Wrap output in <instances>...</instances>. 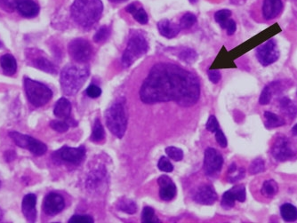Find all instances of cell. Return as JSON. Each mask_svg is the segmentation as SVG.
Returning a JSON list of instances; mask_svg holds the SVG:
<instances>
[{
    "instance_id": "6da1fadb",
    "label": "cell",
    "mask_w": 297,
    "mask_h": 223,
    "mask_svg": "<svg viewBox=\"0 0 297 223\" xmlns=\"http://www.w3.org/2000/svg\"><path fill=\"white\" fill-rule=\"evenodd\" d=\"M139 94L146 104L174 102L182 107H191L200 99L201 85L189 70L175 64L161 63L152 67Z\"/></svg>"
},
{
    "instance_id": "7a4b0ae2",
    "label": "cell",
    "mask_w": 297,
    "mask_h": 223,
    "mask_svg": "<svg viewBox=\"0 0 297 223\" xmlns=\"http://www.w3.org/2000/svg\"><path fill=\"white\" fill-rule=\"evenodd\" d=\"M104 11L101 0H75L70 13L73 20L84 29H89L100 20Z\"/></svg>"
},
{
    "instance_id": "3957f363",
    "label": "cell",
    "mask_w": 297,
    "mask_h": 223,
    "mask_svg": "<svg viewBox=\"0 0 297 223\" xmlns=\"http://www.w3.org/2000/svg\"><path fill=\"white\" fill-rule=\"evenodd\" d=\"M89 77V70L81 65H67L61 73L62 91L68 96H73L81 90Z\"/></svg>"
},
{
    "instance_id": "277c9868",
    "label": "cell",
    "mask_w": 297,
    "mask_h": 223,
    "mask_svg": "<svg viewBox=\"0 0 297 223\" xmlns=\"http://www.w3.org/2000/svg\"><path fill=\"white\" fill-rule=\"evenodd\" d=\"M105 121L109 130L115 136L121 139L125 135L127 131V118L124 102L116 100L108 108L105 112Z\"/></svg>"
},
{
    "instance_id": "5b68a950",
    "label": "cell",
    "mask_w": 297,
    "mask_h": 223,
    "mask_svg": "<svg viewBox=\"0 0 297 223\" xmlns=\"http://www.w3.org/2000/svg\"><path fill=\"white\" fill-rule=\"evenodd\" d=\"M149 50V44L143 32L135 30L131 33L127 48L122 55V64L125 68L129 67L139 58L144 56Z\"/></svg>"
},
{
    "instance_id": "8992f818",
    "label": "cell",
    "mask_w": 297,
    "mask_h": 223,
    "mask_svg": "<svg viewBox=\"0 0 297 223\" xmlns=\"http://www.w3.org/2000/svg\"><path fill=\"white\" fill-rule=\"evenodd\" d=\"M24 88L28 100L35 107H43L52 99L53 92L46 85L30 79H24Z\"/></svg>"
},
{
    "instance_id": "52a82bcc",
    "label": "cell",
    "mask_w": 297,
    "mask_h": 223,
    "mask_svg": "<svg viewBox=\"0 0 297 223\" xmlns=\"http://www.w3.org/2000/svg\"><path fill=\"white\" fill-rule=\"evenodd\" d=\"M9 135L17 146L30 150L35 156H42L47 152V145L41 140L34 139L33 137L18 133L15 131L9 133Z\"/></svg>"
},
{
    "instance_id": "ba28073f",
    "label": "cell",
    "mask_w": 297,
    "mask_h": 223,
    "mask_svg": "<svg viewBox=\"0 0 297 223\" xmlns=\"http://www.w3.org/2000/svg\"><path fill=\"white\" fill-rule=\"evenodd\" d=\"M68 50L70 57L78 64L87 63L93 55V47L89 41L84 38L72 40L68 46Z\"/></svg>"
},
{
    "instance_id": "9c48e42d",
    "label": "cell",
    "mask_w": 297,
    "mask_h": 223,
    "mask_svg": "<svg viewBox=\"0 0 297 223\" xmlns=\"http://www.w3.org/2000/svg\"><path fill=\"white\" fill-rule=\"evenodd\" d=\"M257 60L263 66L266 67L276 63L280 58V50L274 39H270L257 47L255 50Z\"/></svg>"
},
{
    "instance_id": "30bf717a",
    "label": "cell",
    "mask_w": 297,
    "mask_h": 223,
    "mask_svg": "<svg viewBox=\"0 0 297 223\" xmlns=\"http://www.w3.org/2000/svg\"><path fill=\"white\" fill-rule=\"evenodd\" d=\"M272 157L279 162H285L295 156V151L291 146V143L287 137L279 135L276 137L270 149Z\"/></svg>"
},
{
    "instance_id": "8fae6325",
    "label": "cell",
    "mask_w": 297,
    "mask_h": 223,
    "mask_svg": "<svg viewBox=\"0 0 297 223\" xmlns=\"http://www.w3.org/2000/svg\"><path fill=\"white\" fill-rule=\"evenodd\" d=\"M224 165L222 154L213 148H207L204 157V171L208 176H214L220 173Z\"/></svg>"
},
{
    "instance_id": "7c38bea8",
    "label": "cell",
    "mask_w": 297,
    "mask_h": 223,
    "mask_svg": "<svg viewBox=\"0 0 297 223\" xmlns=\"http://www.w3.org/2000/svg\"><path fill=\"white\" fill-rule=\"evenodd\" d=\"M246 188L244 185H237L231 188L223 195L221 205L224 209H230L235 206V201L243 203L246 201Z\"/></svg>"
},
{
    "instance_id": "4fadbf2b",
    "label": "cell",
    "mask_w": 297,
    "mask_h": 223,
    "mask_svg": "<svg viewBox=\"0 0 297 223\" xmlns=\"http://www.w3.org/2000/svg\"><path fill=\"white\" fill-rule=\"evenodd\" d=\"M261 3V14L264 21L274 20L283 12L282 0H262Z\"/></svg>"
},
{
    "instance_id": "5bb4252c",
    "label": "cell",
    "mask_w": 297,
    "mask_h": 223,
    "mask_svg": "<svg viewBox=\"0 0 297 223\" xmlns=\"http://www.w3.org/2000/svg\"><path fill=\"white\" fill-rule=\"evenodd\" d=\"M65 207V202L64 197L59 194L52 193L47 194L43 203V210L46 214L49 216H54L58 213H60L64 210Z\"/></svg>"
},
{
    "instance_id": "9a60e30c",
    "label": "cell",
    "mask_w": 297,
    "mask_h": 223,
    "mask_svg": "<svg viewBox=\"0 0 297 223\" xmlns=\"http://www.w3.org/2000/svg\"><path fill=\"white\" fill-rule=\"evenodd\" d=\"M217 194L210 185H202L197 189L194 195L195 202L204 206H211L216 202Z\"/></svg>"
},
{
    "instance_id": "2e32d148",
    "label": "cell",
    "mask_w": 297,
    "mask_h": 223,
    "mask_svg": "<svg viewBox=\"0 0 297 223\" xmlns=\"http://www.w3.org/2000/svg\"><path fill=\"white\" fill-rule=\"evenodd\" d=\"M61 159L70 164H80L86 156V148L84 146L78 148L64 147L59 151Z\"/></svg>"
},
{
    "instance_id": "e0dca14e",
    "label": "cell",
    "mask_w": 297,
    "mask_h": 223,
    "mask_svg": "<svg viewBox=\"0 0 297 223\" xmlns=\"http://www.w3.org/2000/svg\"><path fill=\"white\" fill-rule=\"evenodd\" d=\"M157 184L160 185V197L164 201H170L176 196V186L167 175H161Z\"/></svg>"
},
{
    "instance_id": "ac0fdd59",
    "label": "cell",
    "mask_w": 297,
    "mask_h": 223,
    "mask_svg": "<svg viewBox=\"0 0 297 223\" xmlns=\"http://www.w3.org/2000/svg\"><path fill=\"white\" fill-rule=\"evenodd\" d=\"M36 205H37L36 195L28 194L24 197L23 204H22V209H23V213L26 220L30 222H34L37 218Z\"/></svg>"
},
{
    "instance_id": "d6986e66",
    "label": "cell",
    "mask_w": 297,
    "mask_h": 223,
    "mask_svg": "<svg viewBox=\"0 0 297 223\" xmlns=\"http://www.w3.org/2000/svg\"><path fill=\"white\" fill-rule=\"evenodd\" d=\"M16 8L19 13L26 18H32L39 13L38 5L32 0H19Z\"/></svg>"
},
{
    "instance_id": "ffe728a7",
    "label": "cell",
    "mask_w": 297,
    "mask_h": 223,
    "mask_svg": "<svg viewBox=\"0 0 297 223\" xmlns=\"http://www.w3.org/2000/svg\"><path fill=\"white\" fill-rule=\"evenodd\" d=\"M157 29H159L160 33L167 38H174V37H176L180 32V30H182L180 25H177V24H174L167 19L159 22Z\"/></svg>"
},
{
    "instance_id": "44dd1931",
    "label": "cell",
    "mask_w": 297,
    "mask_h": 223,
    "mask_svg": "<svg viewBox=\"0 0 297 223\" xmlns=\"http://www.w3.org/2000/svg\"><path fill=\"white\" fill-rule=\"evenodd\" d=\"M70 113H71V104L70 100L66 98H61L58 100L54 109V114L55 117L61 119H70Z\"/></svg>"
},
{
    "instance_id": "7402d4cb",
    "label": "cell",
    "mask_w": 297,
    "mask_h": 223,
    "mask_svg": "<svg viewBox=\"0 0 297 223\" xmlns=\"http://www.w3.org/2000/svg\"><path fill=\"white\" fill-rule=\"evenodd\" d=\"M0 65L3 70L4 73L7 76H12L16 72L17 63L14 57L11 54H4L0 58Z\"/></svg>"
},
{
    "instance_id": "603a6c76",
    "label": "cell",
    "mask_w": 297,
    "mask_h": 223,
    "mask_svg": "<svg viewBox=\"0 0 297 223\" xmlns=\"http://www.w3.org/2000/svg\"><path fill=\"white\" fill-rule=\"evenodd\" d=\"M126 11L127 13H131L133 17L134 18V20H136L139 24H147L148 21H149V17H148V14L144 8L142 7H137V5L135 3L130 4L128 5L127 7H126Z\"/></svg>"
},
{
    "instance_id": "cb8c5ba5",
    "label": "cell",
    "mask_w": 297,
    "mask_h": 223,
    "mask_svg": "<svg viewBox=\"0 0 297 223\" xmlns=\"http://www.w3.org/2000/svg\"><path fill=\"white\" fill-rule=\"evenodd\" d=\"M280 88H281V86L277 81L269 84L268 86L264 87V90L262 91V93H261L259 104L261 105H267V104H270L271 98H272V94L276 93Z\"/></svg>"
},
{
    "instance_id": "d4e9b609",
    "label": "cell",
    "mask_w": 297,
    "mask_h": 223,
    "mask_svg": "<svg viewBox=\"0 0 297 223\" xmlns=\"http://www.w3.org/2000/svg\"><path fill=\"white\" fill-rule=\"evenodd\" d=\"M280 108L281 112L286 115L289 118H294L297 115V107L292 100L287 98L283 97L280 100Z\"/></svg>"
},
{
    "instance_id": "484cf974",
    "label": "cell",
    "mask_w": 297,
    "mask_h": 223,
    "mask_svg": "<svg viewBox=\"0 0 297 223\" xmlns=\"http://www.w3.org/2000/svg\"><path fill=\"white\" fill-rule=\"evenodd\" d=\"M281 215L285 221L294 222L297 220V208L292 204H284L281 207Z\"/></svg>"
},
{
    "instance_id": "4316f807",
    "label": "cell",
    "mask_w": 297,
    "mask_h": 223,
    "mask_svg": "<svg viewBox=\"0 0 297 223\" xmlns=\"http://www.w3.org/2000/svg\"><path fill=\"white\" fill-rule=\"evenodd\" d=\"M116 207H117V210L128 213V214H134L137 212V206L135 202L127 197H122L118 200Z\"/></svg>"
},
{
    "instance_id": "83f0119b",
    "label": "cell",
    "mask_w": 297,
    "mask_h": 223,
    "mask_svg": "<svg viewBox=\"0 0 297 223\" xmlns=\"http://www.w3.org/2000/svg\"><path fill=\"white\" fill-rule=\"evenodd\" d=\"M264 119H265V127L268 129L282 127L285 125V120L283 118L270 111L264 112Z\"/></svg>"
},
{
    "instance_id": "f1b7e54d",
    "label": "cell",
    "mask_w": 297,
    "mask_h": 223,
    "mask_svg": "<svg viewBox=\"0 0 297 223\" xmlns=\"http://www.w3.org/2000/svg\"><path fill=\"white\" fill-rule=\"evenodd\" d=\"M278 191H279V185L274 180H265L261 189L262 195L268 198H272L275 197Z\"/></svg>"
},
{
    "instance_id": "f546056e",
    "label": "cell",
    "mask_w": 297,
    "mask_h": 223,
    "mask_svg": "<svg viewBox=\"0 0 297 223\" xmlns=\"http://www.w3.org/2000/svg\"><path fill=\"white\" fill-rule=\"evenodd\" d=\"M246 174V171L243 167L237 168L236 164H231L229 168V175L227 180L230 184H234L237 180H242Z\"/></svg>"
},
{
    "instance_id": "4dcf8cb0",
    "label": "cell",
    "mask_w": 297,
    "mask_h": 223,
    "mask_svg": "<svg viewBox=\"0 0 297 223\" xmlns=\"http://www.w3.org/2000/svg\"><path fill=\"white\" fill-rule=\"evenodd\" d=\"M104 136H105V133H104V127L101 124L100 119L96 118L94 121V127H93L91 140H93L94 143H100L104 140Z\"/></svg>"
},
{
    "instance_id": "1f68e13d",
    "label": "cell",
    "mask_w": 297,
    "mask_h": 223,
    "mask_svg": "<svg viewBox=\"0 0 297 223\" xmlns=\"http://www.w3.org/2000/svg\"><path fill=\"white\" fill-rule=\"evenodd\" d=\"M178 57H179L180 60H183L184 63H186L188 64H192L197 60L199 55L196 53V51H194L193 49L184 48L179 53Z\"/></svg>"
},
{
    "instance_id": "d6a6232c",
    "label": "cell",
    "mask_w": 297,
    "mask_h": 223,
    "mask_svg": "<svg viewBox=\"0 0 297 223\" xmlns=\"http://www.w3.org/2000/svg\"><path fill=\"white\" fill-rule=\"evenodd\" d=\"M36 65L39 70H43L45 72L50 74L57 73V69L50 60H47L44 57H41L36 60Z\"/></svg>"
},
{
    "instance_id": "836d02e7",
    "label": "cell",
    "mask_w": 297,
    "mask_h": 223,
    "mask_svg": "<svg viewBox=\"0 0 297 223\" xmlns=\"http://www.w3.org/2000/svg\"><path fill=\"white\" fill-rule=\"evenodd\" d=\"M231 16V12L228 9H223V10L218 11L214 14V19L216 21L217 24L220 25L222 29L225 30V27L228 22L230 20Z\"/></svg>"
},
{
    "instance_id": "e575fe53",
    "label": "cell",
    "mask_w": 297,
    "mask_h": 223,
    "mask_svg": "<svg viewBox=\"0 0 297 223\" xmlns=\"http://www.w3.org/2000/svg\"><path fill=\"white\" fill-rule=\"evenodd\" d=\"M197 22V17L195 16V14L191 13H185L181 18L180 25L181 29H190L193 26L194 24H196Z\"/></svg>"
},
{
    "instance_id": "d590c367",
    "label": "cell",
    "mask_w": 297,
    "mask_h": 223,
    "mask_svg": "<svg viewBox=\"0 0 297 223\" xmlns=\"http://www.w3.org/2000/svg\"><path fill=\"white\" fill-rule=\"evenodd\" d=\"M142 221L143 222H160L157 217L155 216V211L152 207H145L142 213Z\"/></svg>"
},
{
    "instance_id": "8d00e7d4",
    "label": "cell",
    "mask_w": 297,
    "mask_h": 223,
    "mask_svg": "<svg viewBox=\"0 0 297 223\" xmlns=\"http://www.w3.org/2000/svg\"><path fill=\"white\" fill-rule=\"evenodd\" d=\"M104 175H105V172H101L100 170L94 171L87 180V186L91 189L92 188L94 189V187H96L104 179Z\"/></svg>"
},
{
    "instance_id": "74e56055",
    "label": "cell",
    "mask_w": 297,
    "mask_h": 223,
    "mask_svg": "<svg viewBox=\"0 0 297 223\" xmlns=\"http://www.w3.org/2000/svg\"><path fill=\"white\" fill-rule=\"evenodd\" d=\"M110 30L108 26H102L99 30H97L96 33L94 34V41L95 43L104 42L110 37Z\"/></svg>"
},
{
    "instance_id": "f35d334b",
    "label": "cell",
    "mask_w": 297,
    "mask_h": 223,
    "mask_svg": "<svg viewBox=\"0 0 297 223\" xmlns=\"http://www.w3.org/2000/svg\"><path fill=\"white\" fill-rule=\"evenodd\" d=\"M166 153L171 159L174 161H181L184 158V151L177 147H167L166 149Z\"/></svg>"
},
{
    "instance_id": "ab89813d",
    "label": "cell",
    "mask_w": 297,
    "mask_h": 223,
    "mask_svg": "<svg viewBox=\"0 0 297 223\" xmlns=\"http://www.w3.org/2000/svg\"><path fill=\"white\" fill-rule=\"evenodd\" d=\"M249 173L251 174H257V173H263L265 171V165H264V160L262 158H256L251 163L249 167Z\"/></svg>"
},
{
    "instance_id": "60d3db41",
    "label": "cell",
    "mask_w": 297,
    "mask_h": 223,
    "mask_svg": "<svg viewBox=\"0 0 297 223\" xmlns=\"http://www.w3.org/2000/svg\"><path fill=\"white\" fill-rule=\"evenodd\" d=\"M50 127L58 133H65L69 129L70 125L66 120H64V121L53 120V121H51Z\"/></svg>"
},
{
    "instance_id": "b9f144b4",
    "label": "cell",
    "mask_w": 297,
    "mask_h": 223,
    "mask_svg": "<svg viewBox=\"0 0 297 223\" xmlns=\"http://www.w3.org/2000/svg\"><path fill=\"white\" fill-rule=\"evenodd\" d=\"M157 167L160 170L165 173H171L174 170V167L170 162V160L168 159L167 157H162L157 163Z\"/></svg>"
},
{
    "instance_id": "7bdbcfd3",
    "label": "cell",
    "mask_w": 297,
    "mask_h": 223,
    "mask_svg": "<svg viewBox=\"0 0 297 223\" xmlns=\"http://www.w3.org/2000/svg\"><path fill=\"white\" fill-rule=\"evenodd\" d=\"M94 221V219L89 215H81V214L73 215L69 220L70 223H93Z\"/></svg>"
},
{
    "instance_id": "ee69618b",
    "label": "cell",
    "mask_w": 297,
    "mask_h": 223,
    "mask_svg": "<svg viewBox=\"0 0 297 223\" xmlns=\"http://www.w3.org/2000/svg\"><path fill=\"white\" fill-rule=\"evenodd\" d=\"M86 93H87V96L95 99V98H98L102 94V89H101L100 87H97L96 85L92 84L89 87H87Z\"/></svg>"
},
{
    "instance_id": "f6af8a7d",
    "label": "cell",
    "mask_w": 297,
    "mask_h": 223,
    "mask_svg": "<svg viewBox=\"0 0 297 223\" xmlns=\"http://www.w3.org/2000/svg\"><path fill=\"white\" fill-rule=\"evenodd\" d=\"M206 128L211 133H215L220 128L216 117H214V116H210L208 120H207Z\"/></svg>"
},
{
    "instance_id": "bcb514c9",
    "label": "cell",
    "mask_w": 297,
    "mask_h": 223,
    "mask_svg": "<svg viewBox=\"0 0 297 223\" xmlns=\"http://www.w3.org/2000/svg\"><path fill=\"white\" fill-rule=\"evenodd\" d=\"M215 139H216L217 144H219L222 148H226L228 146L227 139L224 135L223 131L220 128L215 132Z\"/></svg>"
},
{
    "instance_id": "7dc6e473",
    "label": "cell",
    "mask_w": 297,
    "mask_h": 223,
    "mask_svg": "<svg viewBox=\"0 0 297 223\" xmlns=\"http://www.w3.org/2000/svg\"><path fill=\"white\" fill-rule=\"evenodd\" d=\"M207 75H208V77H209V80H210L211 82L214 84L218 83L221 80V77H222L220 71L216 70H208Z\"/></svg>"
},
{
    "instance_id": "c3c4849f",
    "label": "cell",
    "mask_w": 297,
    "mask_h": 223,
    "mask_svg": "<svg viewBox=\"0 0 297 223\" xmlns=\"http://www.w3.org/2000/svg\"><path fill=\"white\" fill-rule=\"evenodd\" d=\"M225 30H227V34L229 36L233 35L236 32V30H237V24L235 23V21L230 19L227 24H226Z\"/></svg>"
},
{
    "instance_id": "681fc988",
    "label": "cell",
    "mask_w": 297,
    "mask_h": 223,
    "mask_svg": "<svg viewBox=\"0 0 297 223\" xmlns=\"http://www.w3.org/2000/svg\"><path fill=\"white\" fill-rule=\"evenodd\" d=\"M19 0H3L4 4L11 10H14L17 7Z\"/></svg>"
},
{
    "instance_id": "f907efd6",
    "label": "cell",
    "mask_w": 297,
    "mask_h": 223,
    "mask_svg": "<svg viewBox=\"0 0 297 223\" xmlns=\"http://www.w3.org/2000/svg\"><path fill=\"white\" fill-rule=\"evenodd\" d=\"M109 1L111 2V3L121 4L124 3V2H126V1H127V0H109Z\"/></svg>"
},
{
    "instance_id": "816d5d0a",
    "label": "cell",
    "mask_w": 297,
    "mask_h": 223,
    "mask_svg": "<svg viewBox=\"0 0 297 223\" xmlns=\"http://www.w3.org/2000/svg\"><path fill=\"white\" fill-rule=\"evenodd\" d=\"M292 133H293V135H294V136H296L297 137V124L296 125H295V126H294V127H293V128H292Z\"/></svg>"
},
{
    "instance_id": "f5cc1de1",
    "label": "cell",
    "mask_w": 297,
    "mask_h": 223,
    "mask_svg": "<svg viewBox=\"0 0 297 223\" xmlns=\"http://www.w3.org/2000/svg\"><path fill=\"white\" fill-rule=\"evenodd\" d=\"M190 3H196L197 2V0H190Z\"/></svg>"
},
{
    "instance_id": "db71d44e",
    "label": "cell",
    "mask_w": 297,
    "mask_h": 223,
    "mask_svg": "<svg viewBox=\"0 0 297 223\" xmlns=\"http://www.w3.org/2000/svg\"><path fill=\"white\" fill-rule=\"evenodd\" d=\"M3 2V0H0V3H2Z\"/></svg>"
},
{
    "instance_id": "11a10c76",
    "label": "cell",
    "mask_w": 297,
    "mask_h": 223,
    "mask_svg": "<svg viewBox=\"0 0 297 223\" xmlns=\"http://www.w3.org/2000/svg\"><path fill=\"white\" fill-rule=\"evenodd\" d=\"M0 187H1V180H0Z\"/></svg>"
},
{
    "instance_id": "9f6ffc18",
    "label": "cell",
    "mask_w": 297,
    "mask_h": 223,
    "mask_svg": "<svg viewBox=\"0 0 297 223\" xmlns=\"http://www.w3.org/2000/svg\"><path fill=\"white\" fill-rule=\"evenodd\" d=\"M0 47H1V43H0Z\"/></svg>"
}]
</instances>
